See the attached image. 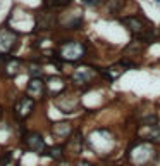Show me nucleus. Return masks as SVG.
<instances>
[{
	"instance_id": "obj_3",
	"label": "nucleus",
	"mask_w": 160,
	"mask_h": 166,
	"mask_svg": "<svg viewBox=\"0 0 160 166\" xmlns=\"http://www.w3.org/2000/svg\"><path fill=\"white\" fill-rule=\"evenodd\" d=\"M122 23L128 26V30L131 33H133L134 38H138V40H141V42H150V40H153L155 38V33L152 31V26H145V23L139 19V17H124Z\"/></svg>"
},
{
	"instance_id": "obj_7",
	"label": "nucleus",
	"mask_w": 160,
	"mask_h": 166,
	"mask_svg": "<svg viewBox=\"0 0 160 166\" xmlns=\"http://www.w3.org/2000/svg\"><path fill=\"white\" fill-rule=\"evenodd\" d=\"M95 78H96V71L90 66H81L72 73V81L76 85H86V83L93 81Z\"/></svg>"
},
{
	"instance_id": "obj_20",
	"label": "nucleus",
	"mask_w": 160,
	"mask_h": 166,
	"mask_svg": "<svg viewBox=\"0 0 160 166\" xmlns=\"http://www.w3.org/2000/svg\"><path fill=\"white\" fill-rule=\"evenodd\" d=\"M59 166H69V164H67V163H64V164H59Z\"/></svg>"
},
{
	"instance_id": "obj_21",
	"label": "nucleus",
	"mask_w": 160,
	"mask_h": 166,
	"mask_svg": "<svg viewBox=\"0 0 160 166\" xmlns=\"http://www.w3.org/2000/svg\"><path fill=\"white\" fill-rule=\"evenodd\" d=\"M157 2H158V4H160V0H157Z\"/></svg>"
},
{
	"instance_id": "obj_4",
	"label": "nucleus",
	"mask_w": 160,
	"mask_h": 166,
	"mask_svg": "<svg viewBox=\"0 0 160 166\" xmlns=\"http://www.w3.org/2000/svg\"><path fill=\"white\" fill-rule=\"evenodd\" d=\"M17 40H19V33L12 28H0V57L7 59V55L16 48Z\"/></svg>"
},
{
	"instance_id": "obj_10",
	"label": "nucleus",
	"mask_w": 160,
	"mask_h": 166,
	"mask_svg": "<svg viewBox=\"0 0 160 166\" xmlns=\"http://www.w3.org/2000/svg\"><path fill=\"white\" fill-rule=\"evenodd\" d=\"M72 133V125L69 121H59L52 125V135L55 139H67Z\"/></svg>"
},
{
	"instance_id": "obj_15",
	"label": "nucleus",
	"mask_w": 160,
	"mask_h": 166,
	"mask_svg": "<svg viewBox=\"0 0 160 166\" xmlns=\"http://www.w3.org/2000/svg\"><path fill=\"white\" fill-rule=\"evenodd\" d=\"M53 159H64V147L62 145H53V147H48V154Z\"/></svg>"
},
{
	"instance_id": "obj_19",
	"label": "nucleus",
	"mask_w": 160,
	"mask_h": 166,
	"mask_svg": "<svg viewBox=\"0 0 160 166\" xmlns=\"http://www.w3.org/2000/svg\"><path fill=\"white\" fill-rule=\"evenodd\" d=\"M153 164L155 166H160V156H157V159L153 161Z\"/></svg>"
},
{
	"instance_id": "obj_6",
	"label": "nucleus",
	"mask_w": 160,
	"mask_h": 166,
	"mask_svg": "<svg viewBox=\"0 0 160 166\" xmlns=\"http://www.w3.org/2000/svg\"><path fill=\"white\" fill-rule=\"evenodd\" d=\"M35 111V101L29 95L19 97L14 104V116L16 119H26L29 114Z\"/></svg>"
},
{
	"instance_id": "obj_16",
	"label": "nucleus",
	"mask_w": 160,
	"mask_h": 166,
	"mask_svg": "<svg viewBox=\"0 0 160 166\" xmlns=\"http://www.w3.org/2000/svg\"><path fill=\"white\" fill-rule=\"evenodd\" d=\"M29 75H31V78H40V76L43 75V69L40 64H29Z\"/></svg>"
},
{
	"instance_id": "obj_8",
	"label": "nucleus",
	"mask_w": 160,
	"mask_h": 166,
	"mask_svg": "<svg viewBox=\"0 0 160 166\" xmlns=\"http://www.w3.org/2000/svg\"><path fill=\"white\" fill-rule=\"evenodd\" d=\"M57 107H59L62 113L69 114V113H74L76 109L79 107V99L78 97H72V95H62L60 99H57Z\"/></svg>"
},
{
	"instance_id": "obj_17",
	"label": "nucleus",
	"mask_w": 160,
	"mask_h": 166,
	"mask_svg": "<svg viewBox=\"0 0 160 166\" xmlns=\"http://www.w3.org/2000/svg\"><path fill=\"white\" fill-rule=\"evenodd\" d=\"M105 0H83V4L88 7H95V5H100V4H103Z\"/></svg>"
},
{
	"instance_id": "obj_13",
	"label": "nucleus",
	"mask_w": 160,
	"mask_h": 166,
	"mask_svg": "<svg viewBox=\"0 0 160 166\" xmlns=\"http://www.w3.org/2000/svg\"><path fill=\"white\" fill-rule=\"evenodd\" d=\"M50 83H47V94H50L52 97H59V94L64 90V81L60 78H50Z\"/></svg>"
},
{
	"instance_id": "obj_14",
	"label": "nucleus",
	"mask_w": 160,
	"mask_h": 166,
	"mask_svg": "<svg viewBox=\"0 0 160 166\" xmlns=\"http://www.w3.org/2000/svg\"><path fill=\"white\" fill-rule=\"evenodd\" d=\"M43 2L50 9H64V7L72 4V0H43Z\"/></svg>"
},
{
	"instance_id": "obj_9",
	"label": "nucleus",
	"mask_w": 160,
	"mask_h": 166,
	"mask_svg": "<svg viewBox=\"0 0 160 166\" xmlns=\"http://www.w3.org/2000/svg\"><path fill=\"white\" fill-rule=\"evenodd\" d=\"M26 92L29 97H42L47 92V83L42 78H31L26 87Z\"/></svg>"
},
{
	"instance_id": "obj_11",
	"label": "nucleus",
	"mask_w": 160,
	"mask_h": 166,
	"mask_svg": "<svg viewBox=\"0 0 160 166\" xmlns=\"http://www.w3.org/2000/svg\"><path fill=\"white\" fill-rule=\"evenodd\" d=\"M19 69H21V61L16 59V57H7L5 66H4V75L7 78H14V76L19 75Z\"/></svg>"
},
{
	"instance_id": "obj_1",
	"label": "nucleus",
	"mask_w": 160,
	"mask_h": 166,
	"mask_svg": "<svg viewBox=\"0 0 160 166\" xmlns=\"http://www.w3.org/2000/svg\"><path fill=\"white\" fill-rule=\"evenodd\" d=\"M128 159L134 166H145V164H148L150 161L157 159V152H155V147L150 142L141 140V142H136L128 150Z\"/></svg>"
},
{
	"instance_id": "obj_12",
	"label": "nucleus",
	"mask_w": 160,
	"mask_h": 166,
	"mask_svg": "<svg viewBox=\"0 0 160 166\" xmlns=\"http://www.w3.org/2000/svg\"><path fill=\"white\" fill-rule=\"evenodd\" d=\"M55 23H57V19L52 12H43L36 17V26L42 28V30H52L55 26Z\"/></svg>"
},
{
	"instance_id": "obj_2",
	"label": "nucleus",
	"mask_w": 160,
	"mask_h": 166,
	"mask_svg": "<svg viewBox=\"0 0 160 166\" xmlns=\"http://www.w3.org/2000/svg\"><path fill=\"white\" fill-rule=\"evenodd\" d=\"M88 47L86 43L78 40H67L59 47V57L65 62H79L86 57Z\"/></svg>"
},
{
	"instance_id": "obj_18",
	"label": "nucleus",
	"mask_w": 160,
	"mask_h": 166,
	"mask_svg": "<svg viewBox=\"0 0 160 166\" xmlns=\"http://www.w3.org/2000/svg\"><path fill=\"white\" fill-rule=\"evenodd\" d=\"M76 166H95L93 163H88V161H81V163H78Z\"/></svg>"
},
{
	"instance_id": "obj_5",
	"label": "nucleus",
	"mask_w": 160,
	"mask_h": 166,
	"mask_svg": "<svg viewBox=\"0 0 160 166\" xmlns=\"http://www.w3.org/2000/svg\"><path fill=\"white\" fill-rule=\"evenodd\" d=\"M22 142H24V145H26V149L31 150V152L48 154V147H47V144H45V139H43L40 133H36V132H31V133L24 135Z\"/></svg>"
}]
</instances>
